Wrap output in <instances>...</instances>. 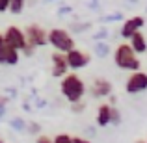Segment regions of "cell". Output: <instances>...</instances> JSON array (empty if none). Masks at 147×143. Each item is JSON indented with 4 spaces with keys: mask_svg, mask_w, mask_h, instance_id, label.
Wrapping results in <instances>:
<instances>
[{
    "mask_svg": "<svg viewBox=\"0 0 147 143\" xmlns=\"http://www.w3.org/2000/svg\"><path fill=\"white\" fill-rule=\"evenodd\" d=\"M61 95L69 100V102H76V100H82L84 93H86V86H84L82 78L75 73H67L65 76H61Z\"/></svg>",
    "mask_w": 147,
    "mask_h": 143,
    "instance_id": "cell-1",
    "label": "cell"
},
{
    "mask_svg": "<svg viewBox=\"0 0 147 143\" xmlns=\"http://www.w3.org/2000/svg\"><path fill=\"white\" fill-rule=\"evenodd\" d=\"M115 65L123 71H138L140 69V60L136 58V52L130 48L129 43H121L114 52Z\"/></svg>",
    "mask_w": 147,
    "mask_h": 143,
    "instance_id": "cell-2",
    "label": "cell"
},
{
    "mask_svg": "<svg viewBox=\"0 0 147 143\" xmlns=\"http://www.w3.org/2000/svg\"><path fill=\"white\" fill-rule=\"evenodd\" d=\"M47 43H50L58 52H67V50L75 48V41H73L71 34L63 28H52L47 32Z\"/></svg>",
    "mask_w": 147,
    "mask_h": 143,
    "instance_id": "cell-3",
    "label": "cell"
},
{
    "mask_svg": "<svg viewBox=\"0 0 147 143\" xmlns=\"http://www.w3.org/2000/svg\"><path fill=\"white\" fill-rule=\"evenodd\" d=\"M4 36V41H6L7 47L15 48V50H22L26 45V37H24V32L17 26H9L6 32L2 34Z\"/></svg>",
    "mask_w": 147,
    "mask_h": 143,
    "instance_id": "cell-4",
    "label": "cell"
},
{
    "mask_svg": "<svg viewBox=\"0 0 147 143\" xmlns=\"http://www.w3.org/2000/svg\"><path fill=\"white\" fill-rule=\"evenodd\" d=\"M65 60H67V67L69 69L78 71V69L84 67V65H88L90 54H86L84 50H78V48H71V50L65 52Z\"/></svg>",
    "mask_w": 147,
    "mask_h": 143,
    "instance_id": "cell-5",
    "label": "cell"
},
{
    "mask_svg": "<svg viewBox=\"0 0 147 143\" xmlns=\"http://www.w3.org/2000/svg\"><path fill=\"white\" fill-rule=\"evenodd\" d=\"M24 37H26V45H32L34 48L47 45V32L37 24H30L24 32Z\"/></svg>",
    "mask_w": 147,
    "mask_h": 143,
    "instance_id": "cell-6",
    "label": "cell"
},
{
    "mask_svg": "<svg viewBox=\"0 0 147 143\" xmlns=\"http://www.w3.org/2000/svg\"><path fill=\"white\" fill-rule=\"evenodd\" d=\"M127 93H142L147 89V75L142 71H134L127 80Z\"/></svg>",
    "mask_w": 147,
    "mask_h": 143,
    "instance_id": "cell-7",
    "label": "cell"
},
{
    "mask_svg": "<svg viewBox=\"0 0 147 143\" xmlns=\"http://www.w3.org/2000/svg\"><path fill=\"white\" fill-rule=\"evenodd\" d=\"M52 76H56V78H61V76L67 75L69 67H67V60H65V54L61 52H52Z\"/></svg>",
    "mask_w": 147,
    "mask_h": 143,
    "instance_id": "cell-8",
    "label": "cell"
},
{
    "mask_svg": "<svg viewBox=\"0 0 147 143\" xmlns=\"http://www.w3.org/2000/svg\"><path fill=\"white\" fill-rule=\"evenodd\" d=\"M144 26V17H130L127 19L125 22H123V28H121V37L123 39H130V36H132L134 32H138V30Z\"/></svg>",
    "mask_w": 147,
    "mask_h": 143,
    "instance_id": "cell-9",
    "label": "cell"
},
{
    "mask_svg": "<svg viewBox=\"0 0 147 143\" xmlns=\"http://www.w3.org/2000/svg\"><path fill=\"white\" fill-rule=\"evenodd\" d=\"M110 93H112V84L106 78H95L93 80V84H91V95L95 99H102V97H108Z\"/></svg>",
    "mask_w": 147,
    "mask_h": 143,
    "instance_id": "cell-10",
    "label": "cell"
},
{
    "mask_svg": "<svg viewBox=\"0 0 147 143\" xmlns=\"http://www.w3.org/2000/svg\"><path fill=\"white\" fill-rule=\"evenodd\" d=\"M130 48H132L136 54H144L145 52V37H144V34H142L140 30L130 36Z\"/></svg>",
    "mask_w": 147,
    "mask_h": 143,
    "instance_id": "cell-11",
    "label": "cell"
},
{
    "mask_svg": "<svg viewBox=\"0 0 147 143\" xmlns=\"http://www.w3.org/2000/svg\"><path fill=\"white\" fill-rule=\"evenodd\" d=\"M19 61V50L6 47L4 52H0V63H6V65H15Z\"/></svg>",
    "mask_w": 147,
    "mask_h": 143,
    "instance_id": "cell-12",
    "label": "cell"
},
{
    "mask_svg": "<svg viewBox=\"0 0 147 143\" xmlns=\"http://www.w3.org/2000/svg\"><path fill=\"white\" fill-rule=\"evenodd\" d=\"M110 110H112L110 104H100L99 106V110H97V125L99 126H106L110 123Z\"/></svg>",
    "mask_w": 147,
    "mask_h": 143,
    "instance_id": "cell-13",
    "label": "cell"
},
{
    "mask_svg": "<svg viewBox=\"0 0 147 143\" xmlns=\"http://www.w3.org/2000/svg\"><path fill=\"white\" fill-rule=\"evenodd\" d=\"M7 9H9L13 15L22 13V9H24V0H9V6H7Z\"/></svg>",
    "mask_w": 147,
    "mask_h": 143,
    "instance_id": "cell-14",
    "label": "cell"
},
{
    "mask_svg": "<svg viewBox=\"0 0 147 143\" xmlns=\"http://www.w3.org/2000/svg\"><path fill=\"white\" fill-rule=\"evenodd\" d=\"M73 104V111H75V113H82L84 111V108H86V102H84V100H76V102H71Z\"/></svg>",
    "mask_w": 147,
    "mask_h": 143,
    "instance_id": "cell-15",
    "label": "cell"
},
{
    "mask_svg": "<svg viewBox=\"0 0 147 143\" xmlns=\"http://www.w3.org/2000/svg\"><path fill=\"white\" fill-rule=\"evenodd\" d=\"M52 143H71V136H67V134H58L52 140Z\"/></svg>",
    "mask_w": 147,
    "mask_h": 143,
    "instance_id": "cell-16",
    "label": "cell"
},
{
    "mask_svg": "<svg viewBox=\"0 0 147 143\" xmlns=\"http://www.w3.org/2000/svg\"><path fill=\"white\" fill-rule=\"evenodd\" d=\"M110 123H119V113H117V110H114V108L110 110Z\"/></svg>",
    "mask_w": 147,
    "mask_h": 143,
    "instance_id": "cell-17",
    "label": "cell"
},
{
    "mask_svg": "<svg viewBox=\"0 0 147 143\" xmlns=\"http://www.w3.org/2000/svg\"><path fill=\"white\" fill-rule=\"evenodd\" d=\"M36 143H52V140H50L49 136H37V140H36Z\"/></svg>",
    "mask_w": 147,
    "mask_h": 143,
    "instance_id": "cell-18",
    "label": "cell"
},
{
    "mask_svg": "<svg viewBox=\"0 0 147 143\" xmlns=\"http://www.w3.org/2000/svg\"><path fill=\"white\" fill-rule=\"evenodd\" d=\"M7 6H9V0H0V13L7 9Z\"/></svg>",
    "mask_w": 147,
    "mask_h": 143,
    "instance_id": "cell-19",
    "label": "cell"
},
{
    "mask_svg": "<svg viewBox=\"0 0 147 143\" xmlns=\"http://www.w3.org/2000/svg\"><path fill=\"white\" fill-rule=\"evenodd\" d=\"M71 143H90V141L84 140V138H78V136H76V138H71Z\"/></svg>",
    "mask_w": 147,
    "mask_h": 143,
    "instance_id": "cell-20",
    "label": "cell"
},
{
    "mask_svg": "<svg viewBox=\"0 0 147 143\" xmlns=\"http://www.w3.org/2000/svg\"><path fill=\"white\" fill-rule=\"evenodd\" d=\"M7 45H6V41H4V36L0 34V52H4V48H6Z\"/></svg>",
    "mask_w": 147,
    "mask_h": 143,
    "instance_id": "cell-21",
    "label": "cell"
},
{
    "mask_svg": "<svg viewBox=\"0 0 147 143\" xmlns=\"http://www.w3.org/2000/svg\"><path fill=\"white\" fill-rule=\"evenodd\" d=\"M136 143H145V141H144V140H138V141H136Z\"/></svg>",
    "mask_w": 147,
    "mask_h": 143,
    "instance_id": "cell-22",
    "label": "cell"
},
{
    "mask_svg": "<svg viewBox=\"0 0 147 143\" xmlns=\"http://www.w3.org/2000/svg\"><path fill=\"white\" fill-rule=\"evenodd\" d=\"M0 143H4V141H2V140H0Z\"/></svg>",
    "mask_w": 147,
    "mask_h": 143,
    "instance_id": "cell-23",
    "label": "cell"
}]
</instances>
